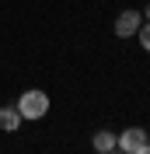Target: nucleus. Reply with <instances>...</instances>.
I'll return each instance as SVG.
<instances>
[{
	"mask_svg": "<svg viewBox=\"0 0 150 154\" xmlns=\"http://www.w3.org/2000/svg\"><path fill=\"white\" fill-rule=\"evenodd\" d=\"M133 154H150V144H143V147H136Z\"/></svg>",
	"mask_w": 150,
	"mask_h": 154,
	"instance_id": "0eeeda50",
	"label": "nucleus"
},
{
	"mask_svg": "<svg viewBox=\"0 0 150 154\" xmlns=\"http://www.w3.org/2000/svg\"><path fill=\"white\" fill-rule=\"evenodd\" d=\"M91 147H94L98 154L115 151V133H112V130H98V133H94V140H91Z\"/></svg>",
	"mask_w": 150,
	"mask_h": 154,
	"instance_id": "20e7f679",
	"label": "nucleus"
},
{
	"mask_svg": "<svg viewBox=\"0 0 150 154\" xmlns=\"http://www.w3.org/2000/svg\"><path fill=\"white\" fill-rule=\"evenodd\" d=\"M143 144H150V137H147L143 126H129V130L115 133V151H122V154H133L136 147H143Z\"/></svg>",
	"mask_w": 150,
	"mask_h": 154,
	"instance_id": "f03ea898",
	"label": "nucleus"
},
{
	"mask_svg": "<svg viewBox=\"0 0 150 154\" xmlns=\"http://www.w3.org/2000/svg\"><path fill=\"white\" fill-rule=\"evenodd\" d=\"M108 154H122V151H108Z\"/></svg>",
	"mask_w": 150,
	"mask_h": 154,
	"instance_id": "1a4fd4ad",
	"label": "nucleus"
},
{
	"mask_svg": "<svg viewBox=\"0 0 150 154\" xmlns=\"http://www.w3.org/2000/svg\"><path fill=\"white\" fill-rule=\"evenodd\" d=\"M14 109L21 112V119H42V116L49 112V95L38 91V88H28V91H21V98H18Z\"/></svg>",
	"mask_w": 150,
	"mask_h": 154,
	"instance_id": "f257e3e1",
	"label": "nucleus"
},
{
	"mask_svg": "<svg viewBox=\"0 0 150 154\" xmlns=\"http://www.w3.org/2000/svg\"><path fill=\"white\" fill-rule=\"evenodd\" d=\"M140 25H143V14L129 7V11H122L119 18H115V35L119 38H133L136 32H140Z\"/></svg>",
	"mask_w": 150,
	"mask_h": 154,
	"instance_id": "7ed1b4c3",
	"label": "nucleus"
},
{
	"mask_svg": "<svg viewBox=\"0 0 150 154\" xmlns=\"http://www.w3.org/2000/svg\"><path fill=\"white\" fill-rule=\"evenodd\" d=\"M136 35H140V46H143V49H147V53H150V21H143V25H140V32H136Z\"/></svg>",
	"mask_w": 150,
	"mask_h": 154,
	"instance_id": "423d86ee",
	"label": "nucleus"
},
{
	"mask_svg": "<svg viewBox=\"0 0 150 154\" xmlns=\"http://www.w3.org/2000/svg\"><path fill=\"white\" fill-rule=\"evenodd\" d=\"M18 126H21V112H18V109H0V130L14 133Z\"/></svg>",
	"mask_w": 150,
	"mask_h": 154,
	"instance_id": "39448f33",
	"label": "nucleus"
},
{
	"mask_svg": "<svg viewBox=\"0 0 150 154\" xmlns=\"http://www.w3.org/2000/svg\"><path fill=\"white\" fill-rule=\"evenodd\" d=\"M143 18H147V21H150V4H147V7H143Z\"/></svg>",
	"mask_w": 150,
	"mask_h": 154,
	"instance_id": "6e6552de",
	"label": "nucleus"
}]
</instances>
